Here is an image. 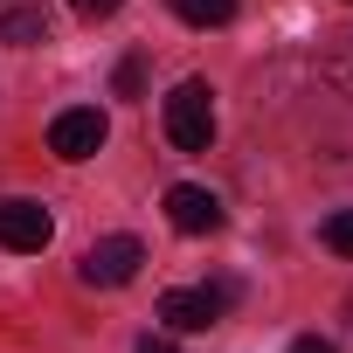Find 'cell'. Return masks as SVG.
Returning <instances> with one entry per match:
<instances>
[{"label":"cell","instance_id":"6da1fadb","mask_svg":"<svg viewBox=\"0 0 353 353\" xmlns=\"http://www.w3.org/2000/svg\"><path fill=\"white\" fill-rule=\"evenodd\" d=\"M166 139H173V152H208V139H215V90L201 77L173 83V97H166Z\"/></svg>","mask_w":353,"mask_h":353},{"label":"cell","instance_id":"7a4b0ae2","mask_svg":"<svg viewBox=\"0 0 353 353\" xmlns=\"http://www.w3.org/2000/svg\"><path fill=\"white\" fill-rule=\"evenodd\" d=\"M229 298H236L229 277L222 284H181V291L159 298V319H166V332H208V325H222Z\"/></svg>","mask_w":353,"mask_h":353},{"label":"cell","instance_id":"3957f363","mask_svg":"<svg viewBox=\"0 0 353 353\" xmlns=\"http://www.w3.org/2000/svg\"><path fill=\"white\" fill-rule=\"evenodd\" d=\"M139 263H145V243L139 236H97L90 250H83V284H97V291H118V284H132L139 277Z\"/></svg>","mask_w":353,"mask_h":353},{"label":"cell","instance_id":"277c9868","mask_svg":"<svg viewBox=\"0 0 353 353\" xmlns=\"http://www.w3.org/2000/svg\"><path fill=\"white\" fill-rule=\"evenodd\" d=\"M104 139H111V118H104L97 104H77V111H63V118L49 125V152H56V159H70V166H77V159H90Z\"/></svg>","mask_w":353,"mask_h":353},{"label":"cell","instance_id":"5b68a950","mask_svg":"<svg viewBox=\"0 0 353 353\" xmlns=\"http://www.w3.org/2000/svg\"><path fill=\"white\" fill-rule=\"evenodd\" d=\"M49 236H56V222L42 201H0V250L35 256V250H49Z\"/></svg>","mask_w":353,"mask_h":353},{"label":"cell","instance_id":"8992f818","mask_svg":"<svg viewBox=\"0 0 353 353\" xmlns=\"http://www.w3.org/2000/svg\"><path fill=\"white\" fill-rule=\"evenodd\" d=\"M166 222L181 229V236H215V229H222V201H215L208 188L181 181V188H166Z\"/></svg>","mask_w":353,"mask_h":353},{"label":"cell","instance_id":"52a82bcc","mask_svg":"<svg viewBox=\"0 0 353 353\" xmlns=\"http://www.w3.org/2000/svg\"><path fill=\"white\" fill-rule=\"evenodd\" d=\"M0 42L42 49V42H49V8H42V0H35V8H8V14H0Z\"/></svg>","mask_w":353,"mask_h":353},{"label":"cell","instance_id":"ba28073f","mask_svg":"<svg viewBox=\"0 0 353 353\" xmlns=\"http://www.w3.org/2000/svg\"><path fill=\"white\" fill-rule=\"evenodd\" d=\"M188 28H229L236 21V0H166Z\"/></svg>","mask_w":353,"mask_h":353},{"label":"cell","instance_id":"9c48e42d","mask_svg":"<svg viewBox=\"0 0 353 353\" xmlns=\"http://www.w3.org/2000/svg\"><path fill=\"white\" fill-rule=\"evenodd\" d=\"M325 77L353 97V28H346V35H332V49H325Z\"/></svg>","mask_w":353,"mask_h":353},{"label":"cell","instance_id":"30bf717a","mask_svg":"<svg viewBox=\"0 0 353 353\" xmlns=\"http://www.w3.org/2000/svg\"><path fill=\"white\" fill-rule=\"evenodd\" d=\"M319 236H325V250H332V256H353V208H332Z\"/></svg>","mask_w":353,"mask_h":353},{"label":"cell","instance_id":"8fae6325","mask_svg":"<svg viewBox=\"0 0 353 353\" xmlns=\"http://www.w3.org/2000/svg\"><path fill=\"white\" fill-rule=\"evenodd\" d=\"M111 83H118V97H139V90H145V56H125Z\"/></svg>","mask_w":353,"mask_h":353},{"label":"cell","instance_id":"7c38bea8","mask_svg":"<svg viewBox=\"0 0 353 353\" xmlns=\"http://www.w3.org/2000/svg\"><path fill=\"white\" fill-rule=\"evenodd\" d=\"M70 8H77L83 21H104V14H118V8H125V0H70Z\"/></svg>","mask_w":353,"mask_h":353},{"label":"cell","instance_id":"4fadbf2b","mask_svg":"<svg viewBox=\"0 0 353 353\" xmlns=\"http://www.w3.org/2000/svg\"><path fill=\"white\" fill-rule=\"evenodd\" d=\"M291 353H332V339H319V332H298V339H291Z\"/></svg>","mask_w":353,"mask_h":353},{"label":"cell","instance_id":"5bb4252c","mask_svg":"<svg viewBox=\"0 0 353 353\" xmlns=\"http://www.w3.org/2000/svg\"><path fill=\"white\" fill-rule=\"evenodd\" d=\"M139 353H181V346H173L166 332H145V339H139Z\"/></svg>","mask_w":353,"mask_h":353},{"label":"cell","instance_id":"9a60e30c","mask_svg":"<svg viewBox=\"0 0 353 353\" xmlns=\"http://www.w3.org/2000/svg\"><path fill=\"white\" fill-rule=\"evenodd\" d=\"M339 332H346V353H353V291H346V305H339Z\"/></svg>","mask_w":353,"mask_h":353}]
</instances>
